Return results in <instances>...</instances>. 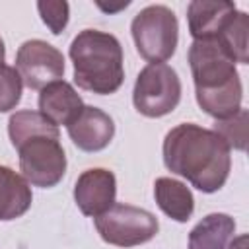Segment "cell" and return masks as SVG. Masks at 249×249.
Here are the masks:
<instances>
[{
    "instance_id": "obj_20",
    "label": "cell",
    "mask_w": 249,
    "mask_h": 249,
    "mask_svg": "<svg viewBox=\"0 0 249 249\" xmlns=\"http://www.w3.org/2000/svg\"><path fill=\"white\" fill-rule=\"evenodd\" d=\"M6 60V47H4V39L0 37V64H4Z\"/></svg>"
},
{
    "instance_id": "obj_8",
    "label": "cell",
    "mask_w": 249,
    "mask_h": 249,
    "mask_svg": "<svg viewBox=\"0 0 249 249\" xmlns=\"http://www.w3.org/2000/svg\"><path fill=\"white\" fill-rule=\"evenodd\" d=\"M16 70L29 89L41 91L64 76V56L51 43L29 39L21 43L16 53Z\"/></svg>"
},
{
    "instance_id": "obj_2",
    "label": "cell",
    "mask_w": 249,
    "mask_h": 249,
    "mask_svg": "<svg viewBox=\"0 0 249 249\" xmlns=\"http://www.w3.org/2000/svg\"><path fill=\"white\" fill-rule=\"evenodd\" d=\"M8 136L19 156L21 177L41 189L58 185L66 173V154L58 126L39 111H16L8 121Z\"/></svg>"
},
{
    "instance_id": "obj_4",
    "label": "cell",
    "mask_w": 249,
    "mask_h": 249,
    "mask_svg": "<svg viewBox=\"0 0 249 249\" xmlns=\"http://www.w3.org/2000/svg\"><path fill=\"white\" fill-rule=\"evenodd\" d=\"M68 54L78 88L109 95L123 86V47L115 35L99 29H84L72 39Z\"/></svg>"
},
{
    "instance_id": "obj_7",
    "label": "cell",
    "mask_w": 249,
    "mask_h": 249,
    "mask_svg": "<svg viewBox=\"0 0 249 249\" xmlns=\"http://www.w3.org/2000/svg\"><path fill=\"white\" fill-rule=\"evenodd\" d=\"M99 237L115 247H136L156 237L160 230L158 218L138 206L115 202L107 212L93 218Z\"/></svg>"
},
{
    "instance_id": "obj_18",
    "label": "cell",
    "mask_w": 249,
    "mask_h": 249,
    "mask_svg": "<svg viewBox=\"0 0 249 249\" xmlns=\"http://www.w3.org/2000/svg\"><path fill=\"white\" fill-rule=\"evenodd\" d=\"M37 10L43 23L51 29L53 35H60L66 29L70 18L68 2H37Z\"/></svg>"
},
{
    "instance_id": "obj_3",
    "label": "cell",
    "mask_w": 249,
    "mask_h": 249,
    "mask_svg": "<svg viewBox=\"0 0 249 249\" xmlns=\"http://www.w3.org/2000/svg\"><path fill=\"white\" fill-rule=\"evenodd\" d=\"M189 66L195 82L198 107L218 119L239 111L243 86L233 58L212 39L193 41L189 47Z\"/></svg>"
},
{
    "instance_id": "obj_19",
    "label": "cell",
    "mask_w": 249,
    "mask_h": 249,
    "mask_svg": "<svg viewBox=\"0 0 249 249\" xmlns=\"http://www.w3.org/2000/svg\"><path fill=\"white\" fill-rule=\"evenodd\" d=\"M245 243H247V235H239L237 239L230 241V247L228 249H245Z\"/></svg>"
},
{
    "instance_id": "obj_13",
    "label": "cell",
    "mask_w": 249,
    "mask_h": 249,
    "mask_svg": "<svg viewBox=\"0 0 249 249\" xmlns=\"http://www.w3.org/2000/svg\"><path fill=\"white\" fill-rule=\"evenodd\" d=\"M29 183L8 165H0V222L23 216L31 206Z\"/></svg>"
},
{
    "instance_id": "obj_10",
    "label": "cell",
    "mask_w": 249,
    "mask_h": 249,
    "mask_svg": "<svg viewBox=\"0 0 249 249\" xmlns=\"http://www.w3.org/2000/svg\"><path fill=\"white\" fill-rule=\"evenodd\" d=\"M70 140L82 152H101L115 136L113 119L93 105H84L82 113L66 126Z\"/></svg>"
},
{
    "instance_id": "obj_17",
    "label": "cell",
    "mask_w": 249,
    "mask_h": 249,
    "mask_svg": "<svg viewBox=\"0 0 249 249\" xmlns=\"http://www.w3.org/2000/svg\"><path fill=\"white\" fill-rule=\"evenodd\" d=\"M23 82L16 70V66L0 64V113H8L16 109L21 99Z\"/></svg>"
},
{
    "instance_id": "obj_9",
    "label": "cell",
    "mask_w": 249,
    "mask_h": 249,
    "mask_svg": "<svg viewBox=\"0 0 249 249\" xmlns=\"http://www.w3.org/2000/svg\"><path fill=\"white\" fill-rule=\"evenodd\" d=\"M115 173L105 167H91L78 175L74 183V200L84 216L97 218L117 200Z\"/></svg>"
},
{
    "instance_id": "obj_1",
    "label": "cell",
    "mask_w": 249,
    "mask_h": 249,
    "mask_svg": "<svg viewBox=\"0 0 249 249\" xmlns=\"http://www.w3.org/2000/svg\"><path fill=\"white\" fill-rule=\"evenodd\" d=\"M161 152L165 167L202 193H216L228 181L231 150L212 128L181 123L165 134Z\"/></svg>"
},
{
    "instance_id": "obj_5",
    "label": "cell",
    "mask_w": 249,
    "mask_h": 249,
    "mask_svg": "<svg viewBox=\"0 0 249 249\" xmlns=\"http://www.w3.org/2000/svg\"><path fill=\"white\" fill-rule=\"evenodd\" d=\"M138 54L150 64L165 62L173 56L179 41V21L171 8L150 4L142 8L130 23Z\"/></svg>"
},
{
    "instance_id": "obj_11",
    "label": "cell",
    "mask_w": 249,
    "mask_h": 249,
    "mask_svg": "<svg viewBox=\"0 0 249 249\" xmlns=\"http://www.w3.org/2000/svg\"><path fill=\"white\" fill-rule=\"evenodd\" d=\"M84 109V101L80 93L72 88V84L64 80H56L45 86L39 93V113L53 123L54 126H68Z\"/></svg>"
},
{
    "instance_id": "obj_15",
    "label": "cell",
    "mask_w": 249,
    "mask_h": 249,
    "mask_svg": "<svg viewBox=\"0 0 249 249\" xmlns=\"http://www.w3.org/2000/svg\"><path fill=\"white\" fill-rule=\"evenodd\" d=\"M235 231V220L224 212L204 216L189 233V249H228Z\"/></svg>"
},
{
    "instance_id": "obj_16",
    "label": "cell",
    "mask_w": 249,
    "mask_h": 249,
    "mask_svg": "<svg viewBox=\"0 0 249 249\" xmlns=\"http://www.w3.org/2000/svg\"><path fill=\"white\" fill-rule=\"evenodd\" d=\"M247 119H249L247 109L239 107V111H235L233 115L226 119H218L212 130L230 146V150L233 148V150L243 152L247 146Z\"/></svg>"
},
{
    "instance_id": "obj_6",
    "label": "cell",
    "mask_w": 249,
    "mask_h": 249,
    "mask_svg": "<svg viewBox=\"0 0 249 249\" xmlns=\"http://www.w3.org/2000/svg\"><path fill=\"white\" fill-rule=\"evenodd\" d=\"M179 101L181 80L169 64H148L138 72L132 89V103L140 115L150 119L169 115Z\"/></svg>"
},
{
    "instance_id": "obj_14",
    "label": "cell",
    "mask_w": 249,
    "mask_h": 249,
    "mask_svg": "<svg viewBox=\"0 0 249 249\" xmlns=\"http://www.w3.org/2000/svg\"><path fill=\"white\" fill-rule=\"evenodd\" d=\"M154 198L160 210L175 222H187L195 212V198L191 189L177 179L158 177L154 183Z\"/></svg>"
},
{
    "instance_id": "obj_12",
    "label": "cell",
    "mask_w": 249,
    "mask_h": 249,
    "mask_svg": "<svg viewBox=\"0 0 249 249\" xmlns=\"http://www.w3.org/2000/svg\"><path fill=\"white\" fill-rule=\"evenodd\" d=\"M235 10L237 8L233 2L193 0L187 6V21L193 39L195 41L216 39Z\"/></svg>"
}]
</instances>
